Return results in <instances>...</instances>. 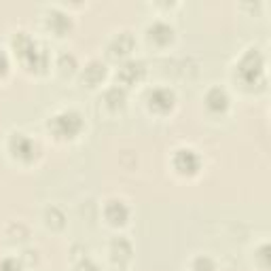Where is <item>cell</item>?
<instances>
[{"mask_svg":"<svg viewBox=\"0 0 271 271\" xmlns=\"http://www.w3.org/2000/svg\"><path fill=\"white\" fill-rule=\"evenodd\" d=\"M191 157H195V152H193V150H178L176 159H182L184 164H178L176 168H178L180 172H188V174H191V172H195V170H197V166L188 164V159H191Z\"/></svg>","mask_w":271,"mask_h":271,"instance_id":"obj_1","label":"cell"}]
</instances>
